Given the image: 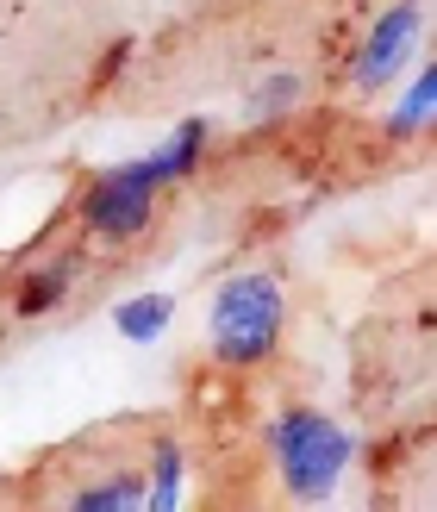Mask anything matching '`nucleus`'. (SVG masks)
Masks as SVG:
<instances>
[{
  "instance_id": "f257e3e1",
  "label": "nucleus",
  "mask_w": 437,
  "mask_h": 512,
  "mask_svg": "<svg viewBox=\"0 0 437 512\" xmlns=\"http://www.w3.org/2000/svg\"><path fill=\"white\" fill-rule=\"evenodd\" d=\"M269 456H275L281 494L300 506H325L356 463V438L319 406H288L269 425Z\"/></svg>"
},
{
  "instance_id": "f03ea898",
  "label": "nucleus",
  "mask_w": 437,
  "mask_h": 512,
  "mask_svg": "<svg viewBox=\"0 0 437 512\" xmlns=\"http://www.w3.org/2000/svg\"><path fill=\"white\" fill-rule=\"evenodd\" d=\"M281 331H288V294L281 281L263 275V269H244V275H225L213 288V306H207V350L213 363L225 369H256L269 363Z\"/></svg>"
},
{
  "instance_id": "7ed1b4c3",
  "label": "nucleus",
  "mask_w": 437,
  "mask_h": 512,
  "mask_svg": "<svg viewBox=\"0 0 437 512\" xmlns=\"http://www.w3.org/2000/svg\"><path fill=\"white\" fill-rule=\"evenodd\" d=\"M157 200H163V182L150 175L144 157L113 163V169H100L94 182L82 188V225H88V238H100V244H132V238L150 232Z\"/></svg>"
},
{
  "instance_id": "20e7f679",
  "label": "nucleus",
  "mask_w": 437,
  "mask_h": 512,
  "mask_svg": "<svg viewBox=\"0 0 437 512\" xmlns=\"http://www.w3.org/2000/svg\"><path fill=\"white\" fill-rule=\"evenodd\" d=\"M419 38H425V0H394V7L363 32V44L350 50V88L356 94L394 88L400 69L419 57Z\"/></svg>"
},
{
  "instance_id": "39448f33",
  "label": "nucleus",
  "mask_w": 437,
  "mask_h": 512,
  "mask_svg": "<svg viewBox=\"0 0 437 512\" xmlns=\"http://www.w3.org/2000/svg\"><path fill=\"white\" fill-rule=\"evenodd\" d=\"M431 119H437V69L419 57L413 82H406V94L394 100V113H388V138L394 144H413V138L431 132Z\"/></svg>"
},
{
  "instance_id": "423d86ee",
  "label": "nucleus",
  "mask_w": 437,
  "mask_h": 512,
  "mask_svg": "<svg viewBox=\"0 0 437 512\" xmlns=\"http://www.w3.org/2000/svg\"><path fill=\"white\" fill-rule=\"evenodd\" d=\"M207 138H213V125H207V119H182V125L169 132V144H157V150L144 157V163H150V175H157L163 188L188 182V175H194V163L207 157Z\"/></svg>"
},
{
  "instance_id": "0eeeda50",
  "label": "nucleus",
  "mask_w": 437,
  "mask_h": 512,
  "mask_svg": "<svg viewBox=\"0 0 437 512\" xmlns=\"http://www.w3.org/2000/svg\"><path fill=\"white\" fill-rule=\"evenodd\" d=\"M182 488H188V450L175 438H157L150 444V475H144V506L150 512H175L182 506Z\"/></svg>"
},
{
  "instance_id": "6e6552de",
  "label": "nucleus",
  "mask_w": 437,
  "mask_h": 512,
  "mask_svg": "<svg viewBox=\"0 0 437 512\" xmlns=\"http://www.w3.org/2000/svg\"><path fill=\"white\" fill-rule=\"evenodd\" d=\"M63 506H75V512H144V469H119V475L82 481Z\"/></svg>"
},
{
  "instance_id": "1a4fd4ad",
  "label": "nucleus",
  "mask_w": 437,
  "mask_h": 512,
  "mask_svg": "<svg viewBox=\"0 0 437 512\" xmlns=\"http://www.w3.org/2000/svg\"><path fill=\"white\" fill-rule=\"evenodd\" d=\"M175 325V294H132L113 306V331L125 344H157Z\"/></svg>"
},
{
  "instance_id": "9d476101",
  "label": "nucleus",
  "mask_w": 437,
  "mask_h": 512,
  "mask_svg": "<svg viewBox=\"0 0 437 512\" xmlns=\"http://www.w3.org/2000/svg\"><path fill=\"white\" fill-rule=\"evenodd\" d=\"M75 288V256H50V263H38L32 275L19 281V313L38 319V313H57V306L69 300Z\"/></svg>"
},
{
  "instance_id": "9b49d317",
  "label": "nucleus",
  "mask_w": 437,
  "mask_h": 512,
  "mask_svg": "<svg viewBox=\"0 0 437 512\" xmlns=\"http://www.w3.org/2000/svg\"><path fill=\"white\" fill-rule=\"evenodd\" d=\"M300 94H306V75L275 69V75H263V82L244 94V119L269 125V119H281V113H294V107H300Z\"/></svg>"
}]
</instances>
